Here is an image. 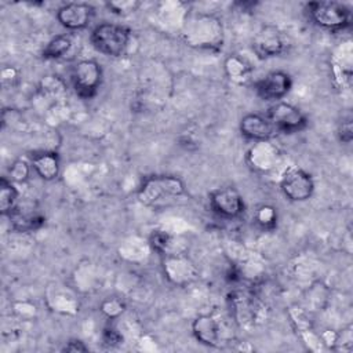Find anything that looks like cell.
<instances>
[{
	"mask_svg": "<svg viewBox=\"0 0 353 353\" xmlns=\"http://www.w3.org/2000/svg\"><path fill=\"white\" fill-rule=\"evenodd\" d=\"M277 208L272 204H261L254 212V222L263 232H272L277 226Z\"/></svg>",
	"mask_w": 353,
	"mask_h": 353,
	"instance_id": "cell-22",
	"label": "cell"
},
{
	"mask_svg": "<svg viewBox=\"0 0 353 353\" xmlns=\"http://www.w3.org/2000/svg\"><path fill=\"white\" fill-rule=\"evenodd\" d=\"M336 135H338V139L342 143H350L352 142V139H353V125H352V117L350 116L342 119V121L338 125Z\"/></svg>",
	"mask_w": 353,
	"mask_h": 353,
	"instance_id": "cell-27",
	"label": "cell"
},
{
	"mask_svg": "<svg viewBox=\"0 0 353 353\" xmlns=\"http://www.w3.org/2000/svg\"><path fill=\"white\" fill-rule=\"evenodd\" d=\"M123 342V336L113 325H106L102 331V343L108 347H116Z\"/></svg>",
	"mask_w": 353,
	"mask_h": 353,
	"instance_id": "cell-25",
	"label": "cell"
},
{
	"mask_svg": "<svg viewBox=\"0 0 353 353\" xmlns=\"http://www.w3.org/2000/svg\"><path fill=\"white\" fill-rule=\"evenodd\" d=\"M310 19L331 32L346 29L352 22V10L341 1H312L306 4Z\"/></svg>",
	"mask_w": 353,
	"mask_h": 353,
	"instance_id": "cell-4",
	"label": "cell"
},
{
	"mask_svg": "<svg viewBox=\"0 0 353 353\" xmlns=\"http://www.w3.org/2000/svg\"><path fill=\"white\" fill-rule=\"evenodd\" d=\"M210 208L223 219H237L245 210L241 193L233 186H221L214 189L210 196Z\"/></svg>",
	"mask_w": 353,
	"mask_h": 353,
	"instance_id": "cell-9",
	"label": "cell"
},
{
	"mask_svg": "<svg viewBox=\"0 0 353 353\" xmlns=\"http://www.w3.org/2000/svg\"><path fill=\"white\" fill-rule=\"evenodd\" d=\"M30 171H32L30 161L18 159V160H15V161L11 164V167L8 168L10 179H11L12 182H25V181L29 178Z\"/></svg>",
	"mask_w": 353,
	"mask_h": 353,
	"instance_id": "cell-24",
	"label": "cell"
},
{
	"mask_svg": "<svg viewBox=\"0 0 353 353\" xmlns=\"http://www.w3.org/2000/svg\"><path fill=\"white\" fill-rule=\"evenodd\" d=\"M292 87L291 76L284 70H273L254 83L256 95L263 101L279 102L281 101Z\"/></svg>",
	"mask_w": 353,
	"mask_h": 353,
	"instance_id": "cell-11",
	"label": "cell"
},
{
	"mask_svg": "<svg viewBox=\"0 0 353 353\" xmlns=\"http://www.w3.org/2000/svg\"><path fill=\"white\" fill-rule=\"evenodd\" d=\"M149 244L152 250L161 256L178 254L174 251V237L165 230H153L149 237Z\"/></svg>",
	"mask_w": 353,
	"mask_h": 353,
	"instance_id": "cell-23",
	"label": "cell"
},
{
	"mask_svg": "<svg viewBox=\"0 0 353 353\" xmlns=\"http://www.w3.org/2000/svg\"><path fill=\"white\" fill-rule=\"evenodd\" d=\"M102 77V68L95 59H81L70 72L72 85L81 99H91L98 94Z\"/></svg>",
	"mask_w": 353,
	"mask_h": 353,
	"instance_id": "cell-5",
	"label": "cell"
},
{
	"mask_svg": "<svg viewBox=\"0 0 353 353\" xmlns=\"http://www.w3.org/2000/svg\"><path fill=\"white\" fill-rule=\"evenodd\" d=\"M73 46V39L72 34L63 33L52 37L46 47L41 51V57L44 59H59L63 58L72 48Z\"/></svg>",
	"mask_w": 353,
	"mask_h": 353,
	"instance_id": "cell-19",
	"label": "cell"
},
{
	"mask_svg": "<svg viewBox=\"0 0 353 353\" xmlns=\"http://www.w3.org/2000/svg\"><path fill=\"white\" fill-rule=\"evenodd\" d=\"M131 30L119 23L103 22L97 25L90 34L92 47L108 57H121L130 44Z\"/></svg>",
	"mask_w": 353,
	"mask_h": 353,
	"instance_id": "cell-3",
	"label": "cell"
},
{
	"mask_svg": "<svg viewBox=\"0 0 353 353\" xmlns=\"http://www.w3.org/2000/svg\"><path fill=\"white\" fill-rule=\"evenodd\" d=\"M185 193V182L170 174L148 175L142 179L137 190V199L142 205L153 207L175 200Z\"/></svg>",
	"mask_w": 353,
	"mask_h": 353,
	"instance_id": "cell-2",
	"label": "cell"
},
{
	"mask_svg": "<svg viewBox=\"0 0 353 353\" xmlns=\"http://www.w3.org/2000/svg\"><path fill=\"white\" fill-rule=\"evenodd\" d=\"M106 6L113 14L127 15L130 12H134L141 6V3L139 1H110Z\"/></svg>",
	"mask_w": 353,
	"mask_h": 353,
	"instance_id": "cell-26",
	"label": "cell"
},
{
	"mask_svg": "<svg viewBox=\"0 0 353 353\" xmlns=\"http://www.w3.org/2000/svg\"><path fill=\"white\" fill-rule=\"evenodd\" d=\"M229 305L233 317L240 327H254L265 319V305L251 292H230Z\"/></svg>",
	"mask_w": 353,
	"mask_h": 353,
	"instance_id": "cell-7",
	"label": "cell"
},
{
	"mask_svg": "<svg viewBox=\"0 0 353 353\" xmlns=\"http://www.w3.org/2000/svg\"><path fill=\"white\" fill-rule=\"evenodd\" d=\"M280 189L290 201H306L314 192V181L303 168L291 165L281 175Z\"/></svg>",
	"mask_w": 353,
	"mask_h": 353,
	"instance_id": "cell-8",
	"label": "cell"
},
{
	"mask_svg": "<svg viewBox=\"0 0 353 353\" xmlns=\"http://www.w3.org/2000/svg\"><path fill=\"white\" fill-rule=\"evenodd\" d=\"M240 132L248 141L262 142L270 141L274 137L276 130L266 116L258 113H248L243 116L240 121Z\"/></svg>",
	"mask_w": 353,
	"mask_h": 353,
	"instance_id": "cell-14",
	"label": "cell"
},
{
	"mask_svg": "<svg viewBox=\"0 0 353 353\" xmlns=\"http://www.w3.org/2000/svg\"><path fill=\"white\" fill-rule=\"evenodd\" d=\"M192 332L201 345L216 347L221 345L222 332L219 321L211 314H200L192 323Z\"/></svg>",
	"mask_w": 353,
	"mask_h": 353,
	"instance_id": "cell-15",
	"label": "cell"
},
{
	"mask_svg": "<svg viewBox=\"0 0 353 353\" xmlns=\"http://www.w3.org/2000/svg\"><path fill=\"white\" fill-rule=\"evenodd\" d=\"M32 170L43 181H54L61 171L59 154L54 150H37L30 153Z\"/></svg>",
	"mask_w": 353,
	"mask_h": 353,
	"instance_id": "cell-18",
	"label": "cell"
},
{
	"mask_svg": "<svg viewBox=\"0 0 353 353\" xmlns=\"http://www.w3.org/2000/svg\"><path fill=\"white\" fill-rule=\"evenodd\" d=\"M18 205V190L14 182L1 176L0 179V212L1 215H8Z\"/></svg>",
	"mask_w": 353,
	"mask_h": 353,
	"instance_id": "cell-20",
	"label": "cell"
},
{
	"mask_svg": "<svg viewBox=\"0 0 353 353\" xmlns=\"http://www.w3.org/2000/svg\"><path fill=\"white\" fill-rule=\"evenodd\" d=\"M102 312L109 317V319H114L117 316H120L124 310V303L120 299L116 298H110L102 302Z\"/></svg>",
	"mask_w": 353,
	"mask_h": 353,
	"instance_id": "cell-28",
	"label": "cell"
},
{
	"mask_svg": "<svg viewBox=\"0 0 353 353\" xmlns=\"http://www.w3.org/2000/svg\"><path fill=\"white\" fill-rule=\"evenodd\" d=\"M287 34L273 25L262 26L252 40V50L259 59H269L284 54L288 48Z\"/></svg>",
	"mask_w": 353,
	"mask_h": 353,
	"instance_id": "cell-10",
	"label": "cell"
},
{
	"mask_svg": "<svg viewBox=\"0 0 353 353\" xmlns=\"http://www.w3.org/2000/svg\"><path fill=\"white\" fill-rule=\"evenodd\" d=\"M94 17V7L88 3H66L57 11L58 22L68 30H81Z\"/></svg>",
	"mask_w": 353,
	"mask_h": 353,
	"instance_id": "cell-13",
	"label": "cell"
},
{
	"mask_svg": "<svg viewBox=\"0 0 353 353\" xmlns=\"http://www.w3.org/2000/svg\"><path fill=\"white\" fill-rule=\"evenodd\" d=\"M87 350H88V346H85L84 342L80 339H70L62 347V352H72V353H80Z\"/></svg>",
	"mask_w": 353,
	"mask_h": 353,
	"instance_id": "cell-29",
	"label": "cell"
},
{
	"mask_svg": "<svg viewBox=\"0 0 353 353\" xmlns=\"http://www.w3.org/2000/svg\"><path fill=\"white\" fill-rule=\"evenodd\" d=\"M279 149L272 145L270 141L255 142L254 146L247 153L248 164L252 170L259 172L270 171L279 161Z\"/></svg>",
	"mask_w": 353,
	"mask_h": 353,
	"instance_id": "cell-16",
	"label": "cell"
},
{
	"mask_svg": "<svg viewBox=\"0 0 353 353\" xmlns=\"http://www.w3.org/2000/svg\"><path fill=\"white\" fill-rule=\"evenodd\" d=\"M182 39L189 47L218 51L225 39L222 21L212 14H189L182 25Z\"/></svg>",
	"mask_w": 353,
	"mask_h": 353,
	"instance_id": "cell-1",
	"label": "cell"
},
{
	"mask_svg": "<svg viewBox=\"0 0 353 353\" xmlns=\"http://www.w3.org/2000/svg\"><path fill=\"white\" fill-rule=\"evenodd\" d=\"M225 70L228 77L234 83H244L245 80H248L251 73L250 65L239 55H230L226 58Z\"/></svg>",
	"mask_w": 353,
	"mask_h": 353,
	"instance_id": "cell-21",
	"label": "cell"
},
{
	"mask_svg": "<svg viewBox=\"0 0 353 353\" xmlns=\"http://www.w3.org/2000/svg\"><path fill=\"white\" fill-rule=\"evenodd\" d=\"M163 272L165 279L176 287H185L199 276L197 268L182 252L163 256Z\"/></svg>",
	"mask_w": 353,
	"mask_h": 353,
	"instance_id": "cell-12",
	"label": "cell"
},
{
	"mask_svg": "<svg viewBox=\"0 0 353 353\" xmlns=\"http://www.w3.org/2000/svg\"><path fill=\"white\" fill-rule=\"evenodd\" d=\"M11 228L19 233H32L41 229L46 223V216L33 208H23L19 204L7 215Z\"/></svg>",
	"mask_w": 353,
	"mask_h": 353,
	"instance_id": "cell-17",
	"label": "cell"
},
{
	"mask_svg": "<svg viewBox=\"0 0 353 353\" xmlns=\"http://www.w3.org/2000/svg\"><path fill=\"white\" fill-rule=\"evenodd\" d=\"M265 116L272 123L276 132L295 134L307 127L306 114L298 106L284 101L270 105Z\"/></svg>",
	"mask_w": 353,
	"mask_h": 353,
	"instance_id": "cell-6",
	"label": "cell"
}]
</instances>
